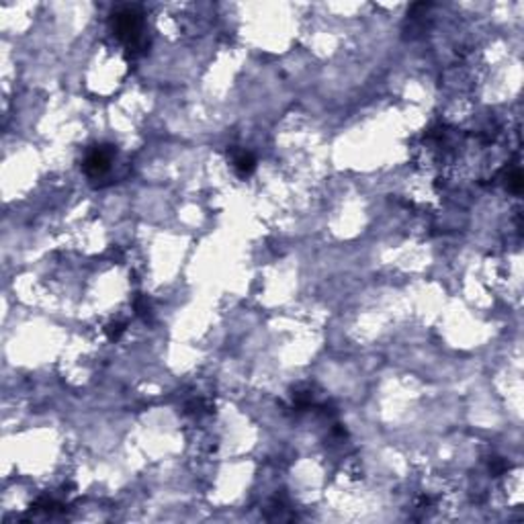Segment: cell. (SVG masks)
Here are the masks:
<instances>
[{
  "instance_id": "cell-1",
  "label": "cell",
  "mask_w": 524,
  "mask_h": 524,
  "mask_svg": "<svg viewBox=\"0 0 524 524\" xmlns=\"http://www.w3.org/2000/svg\"><path fill=\"white\" fill-rule=\"evenodd\" d=\"M142 27H144V15L137 6H121L113 12L111 17V29L117 35L119 41L125 43L127 49L135 51H144L146 49V41L142 37Z\"/></svg>"
},
{
  "instance_id": "cell-2",
  "label": "cell",
  "mask_w": 524,
  "mask_h": 524,
  "mask_svg": "<svg viewBox=\"0 0 524 524\" xmlns=\"http://www.w3.org/2000/svg\"><path fill=\"white\" fill-rule=\"evenodd\" d=\"M113 154H115V150L111 146H96L86 154L82 168H84V172L90 178H103L109 172V168H111Z\"/></svg>"
},
{
  "instance_id": "cell-3",
  "label": "cell",
  "mask_w": 524,
  "mask_h": 524,
  "mask_svg": "<svg viewBox=\"0 0 524 524\" xmlns=\"http://www.w3.org/2000/svg\"><path fill=\"white\" fill-rule=\"evenodd\" d=\"M233 168L240 176H250L256 170V158L250 154V151H238L233 156Z\"/></svg>"
},
{
  "instance_id": "cell-4",
  "label": "cell",
  "mask_w": 524,
  "mask_h": 524,
  "mask_svg": "<svg viewBox=\"0 0 524 524\" xmlns=\"http://www.w3.org/2000/svg\"><path fill=\"white\" fill-rule=\"evenodd\" d=\"M105 332H107V338L109 340H119L123 336V332H125V322H111L107 328H105Z\"/></svg>"
},
{
  "instance_id": "cell-5",
  "label": "cell",
  "mask_w": 524,
  "mask_h": 524,
  "mask_svg": "<svg viewBox=\"0 0 524 524\" xmlns=\"http://www.w3.org/2000/svg\"><path fill=\"white\" fill-rule=\"evenodd\" d=\"M508 188L512 192H520L522 190V174H520V170H514L512 174L508 176Z\"/></svg>"
},
{
  "instance_id": "cell-6",
  "label": "cell",
  "mask_w": 524,
  "mask_h": 524,
  "mask_svg": "<svg viewBox=\"0 0 524 524\" xmlns=\"http://www.w3.org/2000/svg\"><path fill=\"white\" fill-rule=\"evenodd\" d=\"M489 469H491V473L493 475H502L506 469H508V463L504 461V459H493L491 463H489Z\"/></svg>"
},
{
  "instance_id": "cell-7",
  "label": "cell",
  "mask_w": 524,
  "mask_h": 524,
  "mask_svg": "<svg viewBox=\"0 0 524 524\" xmlns=\"http://www.w3.org/2000/svg\"><path fill=\"white\" fill-rule=\"evenodd\" d=\"M135 309H137V313H140V315H144V318H148V315H150V305H148L144 299H137L135 301Z\"/></svg>"
}]
</instances>
